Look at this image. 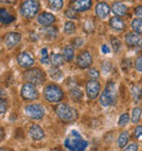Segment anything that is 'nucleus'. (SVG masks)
I'll use <instances>...</instances> for the list:
<instances>
[{
    "instance_id": "1",
    "label": "nucleus",
    "mask_w": 142,
    "mask_h": 151,
    "mask_svg": "<svg viewBox=\"0 0 142 151\" xmlns=\"http://www.w3.org/2000/svg\"><path fill=\"white\" fill-rule=\"evenodd\" d=\"M65 147L69 151H84L87 147V141L82 139L78 132L72 130L69 137L65 140Z\"/></svg>"
},
{
    "instance_id": "2",
    "label": "nucleus",
    "mask_w": 142,
    "mask_h": 151,
    "mask_svg": "<svg viewBox=\"0 0 142 151\" xmlns=\"http://www.w3.org/2000/svg\"><path fill=\"white\" fill-rule=\"evenodd\" d=\"M117 98V90L116 86L113 81H108L106 87H105L104 91L102 92V94L100 95V103L103 106H109L113 105L116 102Z\"/></svg>"
},
{
    "instance_id": "3",
    "label": "nucleus",
    "mask_w": 142,
    "mask_h": 151,
    "mask_svg": "<svg viewBox=\"0 0 142 151\" xmlns=\"http://www.w3.org/2000/svg\"><path fill=\"white\" fill-rule=\"evenodd\" d=\"M44 96L47 102H60L64 98V92L61 90V88L58 87L57 84H48L44 89Z\"/></svg>"
},
{
    "instance_id": "4",
    "label": "nucleus",
    "mask_w": 142,
    "mask_h": 151,
    "mask_svg": "<svg viewBox=\"0 0 142 151\" xmlns=\"http://www.w3.org/2000/svg\"><path fill=\"white\" fill-rule=\"evenodd\" d=\"M55 112L60 119L64 122H71L77 118V112L75 109L65 103H59L58 105H56Z\"/></svg>"
},
{
    "instance_id": "5",
    "label": "nucleus",
    "mask_w": 142,
    "mask_h": 151,
    "mask_svg": "<svg viewBox=\"0 0 142 151\" xmlns=\"http://www.w3.org/2000/svg\"><path fill=\"white\" fill-rule=\"evenodd\" d=\"M39 2L38 1H35V0H27V1H24L21 4V8H20V12L21 14L26 18V19H31L35 15L37 14V12L39 11Z\"/></svg>"
},
{
    "instance_id": "6",
    "label": "nucleus",
    "mask_w": 142,
    "mask_h": 151,
    "mask_svg": "<svg viewBox=\"0 0 142 151\" xmlns=\"http://www.w3.org/2000/svg\"><path fill=\"white\" fill-rule=\"evenodd\" d=\"M24 79L27 81V83H32L34 86H39L45 82V73L39 68H32L25 71Z\"/></svg>"
},
{
    "instance_id": "7",
    "label": "nucleus",
    "mask_w": 142,
    "mask_h": 151,
    "mask_svg": "<svg viewBox=\"0 0 142 151\" xmlns=\"http://www.w3.org/2000/svg\"><path fill=\"white\" fill-rule=\"evenodd\" d=\"M25 114L31 119H42L45 114V110L41 104L33 103L25 107Z\"/></svg>"
},
{
    "instance_id": "8",
    "label": "nucleus",
    "mask_w": 142,
    "mask_h": 151,
    "mask_svg": "<svg viewBox=\"0 0 142 151\" xmlns=\"http://www.w3.org/2000/svg\"><path fill=\"white\" fill-rule=\"evenodd\" d=\"M21 96L25 101H34L38 98V92L36 90V87L32 83H25L23 84L21 89Z\"/></svg>"
},
{
    "instance_id": "9",
    "label": "nucleus",
    "mask_w": 142,
    "mask_h": 151,
    "mask_svg": "<svg viewBox=\"0 0 142 151\" xmlns=\"http://www.w3.org/2000/svg\"><path fill=\"white\" fill-rule=\"evenodd\" d=\"M101 86L97 82V80H90L86 83V94L90 100H95L100 94Z\"/></svg>"
},
{
    "instance_id": "10",
    "label": "nucleus",
    "mask_w": 142,
    "mask_h": 151,
    "mask_svg": "<svg viewBox=\"0 0 142 151\" xmlns=\"http://www.w3.org/2000/svg\"><path fill=\"white\" fill-rule=\"evenodd\" d=\"M92 55L90 54V52L87 50H84V52H81L79 54L78 58H77V64L80 68L82 69H86L89 68L91 65H92Z\"/></svg>"
},
{
    "instance_id": "11",
    "label": "nucleus",
    "mask_w": 142,
    "mask_h": 151,
    "mask_svg": "<svg viewBox=\"0 0 142 151\" xmlns=\"http://www.w3.org/2000/svg\"><path fill=\"white\" fill-rule=\"evenodd\" d=\"M21 41V34L16 33V32H10L6 34L4 37V42L8 48H12L19 44V42Z\"/></svg>"
},
{
    "instance_id": "12",
    "label": "nucleus",
    "mask_w": 142,
    "mask_h": 151,
    "mask_svg": "<svg viewBox=\"0 0 142 151\" xmlns=\"http://www.w3.org/2000/svg\"><path fill=\"white\" fill-rule=\"evenodd\" d=\"M18 64L22 67V68H31L34 65V58L31 54L26 53H21L18 56Z\"/></svg>"
},
{
    "instance_id": "13",
    "label": "nucleus",
    "mask_w": 142,
    "mask_h": 151,
    "mask_svg": "<svg viewBox=\"0 0 142 151\" xmlns=\"http://www.w3.org/2000/svg\"><path fill=\"white\" fill-rule=\"evenodd\" d=\"M95 13H96V15L101 20H104V19H106L109 15V13H110V8H109V6L106 4V2L101 1V2H98V4H96V7H95Z\"/></svg>"
},
{
    "instance_id": "14",
    "label": "nucleus",
    "mask_w": 142,
    "mask_h": 151,
    "mask_svg": "<svg viewBox=\"0 0 142 151\" xmlns=\"http://www.w3.org/2000/svg\"><path fill=\"white\" fill-rule=\"evenodd\" d=\"M37 23L41 24L43 27H50L52 23L56 21V18L52 13L49 12H43L41 14H38L37 17Z\"/></svg>"
},
{
    "instance_id": "15",
    "label": "nucleus",
    "mask_w": 142,
    "mask_h": 151,
    "mask_svg": "<svg viewBox=\"0 0 142 151\" xmlns=\"http://www.w3.org/2000/svg\"><path fill=\"white\" fill-rule=\"evenodd\" d=\"M112 11L115 14V17H123L127 14L128 12V7L126 4H123V2L119 1H115L112 6Z\"/></svg>"
},
{
    "instance_id": "16",
    "label": "nucleus",
    "mask_w": 142,
    "mask_h": 151,
    "mask_svg": "<svg viewBox=\"0 0 142 151\" xmlns=\"http://www.w3.org/2000/svg\"><path fill=\"white\" fill-rule=\"evenodd\" d=\"M29 134L34 140H41L44 138V130L39 125H32L29 129Z\"/></svg>"
},
{
    "instance_id": "17",
    "label": "nucleus",
    "mask_w": 142,
    "mask_h": 151,
    "mask_svg": "<svg viewBox=\"0 0 142 151\" xmlns=\"http://www.w3.org/2000/svg\"><path fill=\"white\" fill-rule=\"evenodd\" d=\"M92 6V1L91 0H78V1H73V8L77 11L83 12L89 10Z\"/></svg>"
},
{
    "instance_id": "18",
    "label": "nucleus",
    "mask_w": 142,
    "mask_h": 151,
    "mask_svg": "<svg viewBox=\"0 0 142 151\" xmlns=\"http://www.w3.org/2000/svg\"><path fill=\"white\" fill-rule=\"evenodd\" d=\"M125 42H126V44L128 46H137L138 44H140V42H141V38L139 36V34L137 33H127L126 36H125Z\"/></svg>"
},
{
    "instance_id": "19",
    "label": "nucleus",
    "mask_w": 142,
    "mask_h": 151,
    "mask_svg": "<svg viewBox=\"0 0 142 151\" xmlns=\"http://www.w3.org/2000/svg\"><path fill=\"white\" fill-rule=\"evenodd\" d=\"M109 25H110L113 30L118 31V32H120V31H123L125 29V22L120 19L119 17H113V18H110Z\"/></svg>"
},
{
    "instance_id": "20",
    "label": "nucleus",
    "mask_w": 142,
    "mask_h": 151,
    "mask_svg": "<svg viewBox=\"0 0 142 151\" xmlns=\"http://www.w3.org/2000/svg\"><path fill=\"white\" fill-rule=\"evenodd\" d=\"M14 19H15L14 15L10 14L7 10H4V9H1V10H0V21H1V23L9 24V23H11L12 21H14Z\"/></svg>"
},
{
    "instance_id": "21",
    "label": "nucleus",
    "mask_w": 142,
    "mask_h": 151,
    "mask_svg": "<svg viewBox=\"0 0 142 151\" xmlns=\"http://www.w3.org/2000/svg\"><path fill=\"white\" fill-rule=\"evenodd\" d=\"M128 141H129V132L127 130H125L118 137V139H117V146L119 148H125L127 146Z\"/></svg>"
},
{
    "instance_id": "22",
    "label": "nucleus",
    "mask_w": 142,
    "mask_h": 151,
    "mask_svg": "<svg viewBox=\"0 0 142 151\" xmlns=\"http://www.w3.org/2000/svg\"><path fill=\"white\" fill-rule=\"evenodd\" d=\"M73 56H75V49H73V47L70 45L65 46L64 50H62V57H64L65 60L71 61L73 59Z\"/></svg>"
},
{
    "instance_id": "23",
    "label": "nucleus",
    "mask_w": 142,
    "mask_h": 151,
    "mask_svg": "<svg viewBox=\"0 0 142 151\" xmlns=\"http://www.w3.org/2000/svg\"><path fill=\"white\" fill-rule=\"evenodd\" d=\"M64 57L59 55V54H52L50 56V63H52L55 67H59V66H62L64 65Z\"/></svg>"
},
{
    "instance_id": "24",
    "label": "nucleus",
    "mask_w": 142,
    "mask_h": 151,
    "mask_svg": "<svg viewBox=\"0 0 142 151\" xmlns=\"http://www.w3.org/2000/svg\"><path fill=\"white\" fill-rule=\"evenodd\" d=\"M131 27H132V30L135 31V33H137L139 35L142 34V20L137 19V18L135 20H132Z\"/></svg>"
},
{
    "instance_id": "25",
    "label": "nucleus",
    "mask_w": 142,
    "mask_h": 151,
    "mask_svg": "<svg viewBox=\"0 0 142 151\" xmlns=\"http://www.w3.org/2000/svg\"><path fill=\"white\" fill-rule=\"evenodd\" d=\"M48 73H49V77L54 80H60L62 78V72L60 71L57 67H52V68L49 69Z\"/></svg>"
},
{
    "instance_id": "26",
    "label": "nucleus",
    "mask_w": 142,
    "mask_h": 151,
    "mask_svg": "<svg viewBox=\"0 0 142 151\" xmlns=\"http://www.w3.org/2000/svg\"><path fill=\"white\" fill-rule=\"evenodd\" d=\"M141 114H142V110L140 107H135L133 111H132V117H131V122L133 123V124H137L139 123L140 121V118H141Z\"/></svg>"
},
{
    "instance_id": "27",
    "label": "nucleus",
    "mask_w": 142,
    "mask_h": 151,
    "mask_svg": "<svg viewBox=\"0 0 142 151\" xmlns=\"http://www.w3.org/2000/svg\"><path fill=\"white\" fill-rule=\"evenodd\" d=\"M129 119H130V116L128 113H123L120 115L119 119H118V126L120 127H125L126 125L129 123Z\"/></svg>"
},
{
    "instance_id": "28",
    "label": "nucleus",
    "mask_w": 142,
    "mask_h": 151,
    "mask_svg": "<svg viewBox=\"0 0 142 151\" xmlns=\"http://www.w3.org/2000/svg\"><path fill=\"white\" fill-rule=\"evenodd\" d=\"M65 33L66 34H72L75 32V24L71 21H68V22L65 23Z\"/></svg>"
},
{
    "instance_id": "29",
    "label": "nucleus",
    "mask_w": 142,
    "mask_h": 151,
    "mask_svg": "<svg viewBox=\"0 0 142 151\" xmlns=\"http://www.w3.org/2000/svg\"><path fill=\"white\" fill-rule=\"evenodd\" d=\"M41 63L44 65H49V63H50L47 48H43L41 50Z\"/></svg>"
},
{
    "instance_id": "30",
    "label": "nucleus",
    "mask_w": 142,
    "mask_h": 151,
    "mask_svg": "<svg viewBox=\"0 0 142 151\" xmlns=\"http://www.w3.org/2000/svg\"><path fill=\"white\" fill-rule=\"evenodd\" d=\"M49 6H50L54 10L58 11V10H60V9L62 8V6H64V1H62V0H52V1H49Z\"/></svg>"
},
{
    "instance_id": "31",
    "label": "nucleus",
    "mask_w": 142,
    "mask_h": 151,
    "mask_svg": "<svg viewBox=\"0 0 142 151\" xmlns=\"http://www.w3.org/2000/svg\"><path fill=\"white\" fill-rule=\"evenodd\" d=\"M44 32L46 33V35L48 36V37H56L57 35V29L56 27H46V29H44Z\"/></svg>"
},
{
    "instance_id": "32",
    "label": "nucleus",
    "mask_w": 142,
    "mask_h": 151,
    "mask_svg": "<svg viewBox=\"0 0 142 151\" xmlns=\"http://www.w3.org/2000/svg\"><path fill=\"white\" fill-rule=\"evenodd\" d=\"M65 15L67 18H69V19H75L77 18V10H75V8H69V9L66 10Z\"/></svg>"
},
{
    "instance_id": "33",
    "label": "nucleus",
    "mask_w": 142,
    "mask_h": 151,
    "mask_svg": "<svg viewBox=\"0 0 142 151\" xmlns=\"http://www.w3.org/2000/svg\"><path fill=\"white\" fill-rule=\"evenodd\" d=\"M110 43H112L113 49H114V50L117 53V52H118V49L120 48V46H121V43H120V41L117 37H112V40H110Z\"/></svg>"
},
{
    "instance_id": "34",
    "label": "nucleus",
    "mask_w": 142,
    "mask_h": 151,
    "mask_svg": "<svg viewBox=\"0 0 142 151\" xmlns=\"http://www.w3.org/2000/svg\"><path fill=\"white\" fill-rule=\"evenodd\" d=\"M70 95H71V98L75 101V100L81 99V96H82V92L79 90V89H72L70 92Z\"/></svg>"
},
{
    "instance_id": "35",
    "label": "nucleus",
    "mask_w": 142,
    "mask_h": 151,
    "mask_svg": "<svg viewBox=\"0 0 142 151\" xmlns=\"http://www.w3.org/2000/svg\"><path fill=\"white\" fill-rule=\"evenodd\" d=\"M110 69H112V64H110V61L106 60L103 63L102 65V71L104 72L105 75H107L109 71H110Z\"/></svg>"
},
{
    "instance_id": "36",
    "label": "nucleus",
    "mask_w": 142,
    "mask_h": 151,
    "mask_svg": "<svg viewBox=\"0 0 142 151\" xmlns=\"http://www.w3.org/2000/svg\"><path fill=\"white\" fill-rule=\"evenodd\" d=\"M7 107H8L7 101L4 99H1L0 100V112H1V116H4V113L7 112Z\"/></svg>"
},
{
    "instance_id": "37",
    "label": "nucleus",
    "mask_w": 142,
    "mask_h": 151,
    "mask_svg": "<svg viewBox=\"0 0 142 151\" xmlns=\"http://www.w3.org/2000/svg\"><path fill=\"white\" fill-rule=\"evenodd\" d=\"M89 76L91 77V80H96L100 78V72L97 71L96 69H90L89 71Z\"/></svg>"
},
{
    "instance_id": "38",
    "label": "nucleus",
    "mask_w": 142,
    "mask_h": 151,
    "mask_svg": "<svg viewBox=\"0 0 142 151\" xmlns=\"http://www.w3.org/2000/svg\"><path fill=\"white\" fill-rule=\"evenodd\" d=\"M135 67H136V69H137L138 71H140V72L142 71V56H139L138 58L136 59Z\"/></svg>"
},
{
    "instance_id": "39",
    "label": "nucleus",
    "mask_w": 142,
    "mask_h": 151,
    "mask_svg": "<svg viewBox=\"0 0 142 151\" xmlns=\"http://www.w3.org/2000/svg\"><path fill=\"white\" fill-rule=\"evenodd\" d=\"M123 151H138V144L132 142V144L128 145L127 147L125 148Z\"/></svg>"
},
{
    "instance_id": "40",
    "label": "nucleus",
    "mask_w": 142,
    "mask_h": 151,
    "mask_svg": "<svg viewBox=\"0 0 142 151\" xmlns=\"http://www.w3.org/2000/svg\"><path fill=\"white\" fill-rule=\"evenodd\" d=\"M135 14L137 17V19L142 20V6H138L135 8Z\"/></svg>"
},
{
    "instance_id": "41",
    "label": "nucleus",
    "mask_w": 142,
    "mask_h": 151,
    "mask_svg": "<svg viewBox=\"0 0 142 151\" xmlns=\"http://www.w3.org/2000/svg\"><path fill=\"white\" fill-rule=\"evenodd\" d=\"M132 95H133V99H135L136 101L139 99L140 96V91H139V88L137 86H133L132 87Z\"/></svg>"
},
{
    "instance_id": "42",
    "label": "nucleus",
    "mask_w": 142,
    "mask_h": 151,
    "mask_svg": "<svg viewBox=\"0 0 142 151\" xmlns=\"http://www.w3.org/2000/svg\"><path fill=\"white\" fill-rule=\"evenodd\" d=\"M135 137L137 139L142 137V126H137L135 129Z\"/></svg>"
},
{
    "instance_id": "43",
    "label": "nucleus",
    "mask_w": 142,
    "mask_h": 151,
    "mask_svg": "<svg viewBox=\"0 0 142 151\" xmlns=\"http://www.w3.org/2000/svg\"><path fill=\"white\" fill-rule=\"evenodd\" d=\"M73 43H75V47H80V46L82 45L83 41H82V40H81V38H80V37H78V38H75V42H73Z\"/></svg>"
},
{
    "instance_id": "44",
    "label": "nucleus",
    "mask_w": 142,
    "mask_h": 151,
    "mask_svg": "<svg viewBox=\"0 0 142 151\" xmlns=\"http://www.w3.org/2000/svg\"><path fill=\"white\" fill-rule=\"evenodd\" d=\"M102 52L104 54H108L109 52H110V49L108 48V46L107 45H103L102 46Z\"/></svg>"
},
{
    "instance_id": "45",
    "label": "nucleus",
    "mask_w": 142,
    "mask_h": 151,
    "mask_svg": "<svg viewBox=\"0 0 142 151\" xmlns=\"http://www.w3.org/2000/svg\"><path fill=\"white\" fill-rule=\"evenodd\" d=\"M4 129L1 128V140L4 139Z\"/></svg>"
},
{
    "instance_id": "46",
    "label": "nucleus",
    "mask_w": 142,
    "mask_h": 151,
    "mask_svg": "<svg viewBox=\"0 0 142 151\" xmlns=\"http://www.w3.org/2000/svg\"><path fill=\"white\" fill-rule=\"evenodd\" d=\"M140 98L142 99V89H141V91H140Z\"/></svg>"
},
{
    "instance_id": "47",
    "label": "nucleus",
    "mask_w": 142,
    "mask_h": 151,
    "mask_svg": "<svg viewBox=\"0 0 142 151\" xmlns=\"http://www.w3.org/2000/svg\"><path fill=\"white\" fill-rule=\"evenodd\" d=\"M1 151H9V150H7V149H1Z\"/></svg>"
},
{
    "instance_id": "48",
    "label": "nucleus",
    "mask_w": 142,
    "mask_h": 151,
    "mask_svg": "<svg viewBox=\"0 0 142 151\" xmlns=\"http://www.w3.org/2000/svg\"><path fill=\"white\" fill-rule=\"evenodd\" d=\"M140 46H141V48H142V40H141V42H140Z\"/></svg>"
},
{
    "instance_id": "49",
    "label": "nucleus",
    "mask_w": 142,
    "mask_h": 151,
    "mask_svg": "<svg viewBox=\"0 0 142 151\" xmlns=\"http://www.w3.org/2000/svg\"><path fill=\"white\" fill-rule=\"evenodd\" d=\"M52 151H60V150H57V149H54Z\"/></svg>"
}]
</instances>
